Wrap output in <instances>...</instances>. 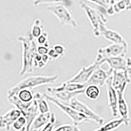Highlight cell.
Wrapping results in <instances>:
<instances>
[{"label": "cell", "instance_id": "1", "mask_svg": "<svg viewBox=\"0 0 131 131\" xmlns=\"http://www.w3.org/2000/svg\"><path fill=\"white\" fill-rule=\"evenodd\" d=\"M18 40L21 43L22 47L21 68L19 75L24 76L32 73L34 71V60L37 54V43L29 32L26 36H18Z\"/></svg>", "mask_w": 131, "mask_h": 131}, {"label": "cell", "instance_id": "2", "mask_svg": "<svg viewBox=\"0 0 131 131\" xmlns=\"http://www.w3.org/2000/svg\"><path fill=\"white\" fill-rule=\"evenodd\" d=\"M59 79L58 74L52 75H35L29 76L20 81L18 83L10 88L7 93V96L16 94L19 91L24 89H28L33 90L34 89L44 86L51 85Z\"/></svg>", "mask_w": 131, "mask_h": 131}, {"label": "cell", "instance_id": "3", "mask_svg": "<svg viewBox=\"0 0 131 131\" xmlns=\"http://www.w3.org/2000/svg\"><path fill=\"white\" fill-rule=\"evenodd\" d=\"M79 6L84 11L92 27V33L95 37H100V27L102 24L107 23V19L105 16L104 13L101 10H98L90 6L89 5L85 3L83 1H79Z\"/></svg>", "mask_w": 131, "mask_h": 131}, {"label": "cell", "instance_id": "4", "mask_svg": "<svg viewBox=\"0 0 131 131\" xmlns=\"http://www.w3.org/2000/svg\"><path fill=\"white\" fill-rule=\"evenodd\" d=\"M47 10L55 16L59 20L61 26H69L76 29L78 23L75 20L72 10L62 4L50 5L47 7Z\"/></svg>", "mask_w": 131, "mask_h": 131}, {"label": "cell", "instance_id": "5", "mask_svg": "<svg viewBox=\"0 0 131 131\" xmlns=\"http://www.w3.org/2000/svg\"><path fill=\"white\" fill-rule=\"evenodd\" d=\"M44 94H45L47 100L50 102L52 103L57 107H58L66 115H67L70 118V120L72 121L73 124L79 126V125H80L82 123L90 122V121L86 118V116L81 113L80 112H78L69 104L62 102L58 99H57L55 97L47 94V92H45Z\"/></svg>", "mask_w": 131, "mask_h": 131}, {"label": "cell", "instance_id": "6", "mask_svg": "<svg viewBox=\"0 0 131 131\" xmlns=\"http://www.w3.org/2000/svg\"><path fill=\"white\" fill-rule=\"evenodd\" d=\"M128 43H112L105 47L99 48L97 51L95 60L99 63L100 60L105 57L126 56L128 52Z\"/></svg>", "mask_w": 131, "mask_h": 131}, {"label": "cell", "instance_id": "7", "mask_svg": "<svg viewBox=\"0 0 131 131\" xmlns=\"http://www.w3.org/2000/svg\"><path fill=\"white\" fill-rule=\"evenodd\" d=\"M70 106H72L73 108L83 114L86 118L92 122L96 123L97 125H101L104 123V119L100 115H98L96 112L92 110L90 107H89L86 104L79 100L78 96H75L72 99L68 104Z\"/></svg>", "mask_w": 131, "mask_h": 131}, {"label": "cell", "instance_id": "8", "mask_svg": "<svg viewBox=\"0 0 131 131\" xmlns=\"http://www.w3.org/2000/svg\"><path fill=\"white\" fill-rule=\"evenodd\" d=\"M131 73L127 70H114L112 76V85L119 91H125L127 86L130 83Z\"/></svg>", "mask_w": 131, "mask_h": 131}, {"label": "cell", "instance_id": "9", "mask_svg": "<svg viewBox=\"0 0 131 131\" xmlns=\"http://www.w3.org/2000/svg\"><path fill=\"white\" fill-rule=\"evenodd\" d=\"M101 66L100 63H98L96 60H94L91 64L86 66H83L79 72L72 76V78L67 80L66 81L69 83H78L86 84L90 78L91 77L94 70L97 68Z\"/></svg>", "mask_w": 131, "mask_h": 131}, {"label": "cell", "instance_id": "10", "mask_svg": "<svg viewBox=\"0 0 131 131\" xmlns=\"http://www.w3.org/2000/svg\"><path fill=\"white\" fill-rule=\"evenodd\" d=\"M102 66V65L99 66L94 70V72L86 83V86L91 84H94L102 87L106 85L107 79L112 76L113 70L110 67L107 69L103 68Z\"/></svg>", "mask_w": 131, "mask_h": 131}, {"label": "cell", "instance_id": "11", "mask_svg": "<svg viewBox=\"0 0 131 131\" xmlns=\"http://www.w3.org/2000/svg\"><path fill=\"white\" fill-rule=\"evenodd\" d=\"M106 89H107V104L110 110L112 116L117 117L119 115L117 110L118 94L117 92L112 85V77L109 78L106 81Z\"/></svg>", "mask_w": 131, "mask_h": 131}, {"label": "cell", "instance_id": "12", "mask_svg": "<svg viewBox=\"0 0 131 131\" xmlns=\"http://www.w3.org/2000/svg\"><path fill=\"white\" fill-rule=\"evenodd\" d=\"M20 115L22 113L16 107L9 109L7 112L0 115V129L10 130L13 123Z\"/></svg>", "mask_w": 131, "mask_h": 131}, {"label": "cell", "instance_id": "13", "mask_svg": "<svg viewBox=\"0 0 131 131\" xmlns=\"http://www.w3.org/2000/svg\"><path fill=\"white\" fill-rule=\"evenodd\" d=\"M101 65L106 63L109 67L114 70H127L131 73V68H128L127 64V57L126 56L105 57L99 62Z\"/></svg>", "mask_w": 131, "mask_h": 131}, {"label": "cell", "instance_id": "14", "mask_svg": "<svg viewBox=\"0 0 131 131\" xmlns=\"http://www.w3.org/2000/svg\"><path fill=\"white\" fill-rule=\"evenodd\" d=\"M125 91H119L118 94L117 110L119 117L125 121V126H128L130 122L129 116V107L128 103L125 98Z\"/></svg>", "mask_w": 131, "mask_h": 131}, {"label": "cell", "instance_id": "15", "mask_svg": "<svg viewBox=\"0 0 131 131\" xmlns=\"http://www.w3.org/2000/svg\"><path fill=\"white\" fill-rule=\"evenodd\" d=\"M100 36L112 43H123L127 41L122 35L116 30L108 28L106 24H102L100 27Z\"/></svg>", "mask_w": 131, "mask_h": 131}, {"label": "cell", "instance_id": "16", "mask_svg": "<svg viewBox=\"0 0 131 131\" xmlns=\"http://www.w3.org/2000/svg\"><path fill=\"white\" fill-rule=\"evenodd\" d=\"M125 125V121L121 117H116L112 119L106 123H104L91 131H115L122 126Z\"/></svg>", "mask_w": 131, "mask_h": 131}, {"label": "cell", "instance_id": "17", "mask_svg": "<svg viewBox=\"0 0 131 131\" xmlns=\"http://www.w3.org/2000/svg\"><path fill=\"white\" fill-rule=\"evenodd\" d=\"M51 112L45 113H39L30 126L29 131H39L43 128L51 119Z\"/></svg>", "mask_w": 131, "mask_h": 131}, {"label": "cell", "instance_id": "18", "mask_svg": "<svg viewBox=\"0 0 131 131\" xmlns=\"http://www.w3.org/2000/svg\"><path fill=\"white\" fill-rule=\"evenodd\" d=\"M84 91H85V89L79 91H75V92H68V91H64L58 92H54V93L50 94V95L55 97L57 99H58V100H60L62 102L68 104L70 102L74 97L83 94Z\"/></svg>", "mask_w": 131, "mask_h": 131}, {"label": "cell", "instance_id": "19", "mask_svg": "<svg viewBox=\"0 0 131 131\" xmlns=\"http://www.w3.org/2000/svg\"><path fill=\"white\" fill-rule=\"evenodd\" d=\"M34 100L37 103L39 113H45L51 112L50 106L48 103L49 101L47 100L44 93L40 92H36L34 94Z\"/></svg>", "mask_w": 131, "mask_h": 131}, {"label": "cell", "instance_id": "20", "mask_svg": "<svg viewBox=\"0 0 131 131\" xmlns=\"http://www.w3.org/2000/svg\"><path fill=\"white\" fill-rule=\"evenodd\" d=\"M100 87L98 85L91 84L86 85L84 91V94L89 100H96L100 95Z\"/></svg>", "mask_w": 131, "mask_h": 131}, {"label": "cell", "instance_id": "21", "mask_svg": "<svg viewBox=\"0 0 131 131\" xmlns=\"http://www.w3.org/2000/svg\"><path fill=\"white\" fill-rule=\"evenodd\" d=\"M43 28L44 26L40 18H36L34 21L29 33L34 37V39H36L43 32Z\"/></svg>", "mask_w": 131, "mask_h": 131}, {"label": "cell", "instance_id": "22", "mask_svg": "<svg viewBox=\"0 0 131 131\" xmlns=\"http://www.w3.org/2000/svg\"><path fill=\"white\" fill-rule=\"evenodd\" d=\"M15 94L21 101L24 103H30L34 100V94L31 89H24L18 91Z\"/></svg>", "mask_w": 131, "mask_h": 131}, {"label": "cell", "instance_id": "23", "mask_svg": "<svg viewBox=\"0 0 131 131\" xmlns=\"http://www.w3.org/2000/svg\"><path fill=\"white\" fill-rule=\"evenodd\" d=\"M41 4H62L68 7L72 6V0H34L33 5L34 7H38Z\"/></svg>", "mask_w": 131, "mask_h": 131}, {"label": "cell", "instance_id": "24", "mask_svg": "<svg viewBox=\"0 0 131 131\" xmlns=\"http://www.w3.org/2000/svg\"><path fill=\"white\" fill-rule=\"evenodd\" d=\"M11 128L14 131H26L27 120L24 115H20L13 123Z\"/></svg>", "mask_w": 131, "mask_h": 131}, {"label": "cell", "instance_id": "25", "mask_svg": "<svg viewBox=\"0 0 131 131\" xmlns=\"http://www.w3.org/2000/svg\"><path fill=\"white\" fill-rule=\"evenodd\" d=\"M52 131H81L78 125L73 123L62 124L55 127Z\"/></svg>", "mask_w": 131, "mask_h": 131}, {"label": "cell", "instance_id": "26", "mask_svg": "<svg viewBox=\"0 0 131 131\" xmlns=\"http://www.w3.org/2000/svg\"><path fill=\"white\" fill-rule=\"evenodd\" d=\"M57 123V116L54 112H51V116L50 121L41 128L39 131H52L54 128V126Z\"/></svg>", "mask_w": 131, "mask_h": 131}, {"label": "cell", "instance_id": "27", "mask_svg": "<svg viewBox=\"0 0 131 131\" xmlns=\"http://www.w3.org/2000/svg\"><path fill=\"white\" fill-rule=\"evenodd\" d=\"M36 42L37 43V45H43L47 47L50 48L49 46V35L48 33L45 31H43L41 35L39 36L36 39Z\"/></svg>", "mask_w": 131, "mask_h": 131}, {"label": "cell", "instance_id": "28", "mask_svg": "<svg viewBox=\"0 0 131 131\" xmlns=\"http://www.w3.org/2000/svg\"><path fill=\"white\" fill-rule=\"evenodd\" d=\"M87 1L92 3H94V4H96L99 7L104 8L106 10L111 5L107 0H87Z\"/></svg>", "mask_w": 131, "mask_h": 131}, {"label": "cell", "instance_id": "29", "mask_svg": "<svg viewBox=\"0 0 131 131\" xmlns=\"http://www.w3.org/2000/svg\"><path fill=\"white\" fill-rule=\"evenodd\" d=\"M52 47L53 48L54 50L61 57L64 55V54H65L66 51V49L65 47L63 45H62V44H59V43H57V44L54 45Z\"/></svg>", "mask_w": 131, "mask_h": 131}, {"label": "cell", "instance_id": "30", "mask_svg": "<svg viewBox=\"0 0 131 131\" xmlns=\"http://www.w3.org/2000/svg\"><path fill=\"white\" fill-rule=\"evenodd\" d=\"M47 54L49 57V58H50V59H51V60H55L58 59V58H60L61 57L55 51H54V49L52 47L49 49Z\"/></svg>", "mask_w": 131, "mask_h": 131}, {"label": "cell", "instance_id": "31", "mask_svg": "<svg viewBox=\"0 0 131 131\" xmlns=\"http://www.w3.org/2000/svg\"><path fill=\"white\" fill-rule=\"evenodd\" d=\"M50 48L47 47L43 45H37V53L41 55H45L47 54Z\"/></svg>", "mask_w": 131, "mask_h": 131}, {"label": "cell", "instance_id": "32", "mask_svg": "<svg viewBox=\"0 0 131 131\" xmlns=\"http://www.w3.org/2000/svg\"><path fill=\"white\" fill-rule=\"evenodd\" d=\"M126 5V11L131 10V0H122Z\"/></svg>", "mask_w": 131, "mask_h": 131}, {"label": "cell", "instance_id": "33", "mask_svg": "<svg viewBox=\"0 0 131 131\" xmlns=\"http://www.w3.org/2000/svg\"><path fill=\"white\" fill-rule=\"evenodd\" d=\"M107 1H108L109 3H110L111 5H113L115 3V2L114 0H107Z\"/></svg>", "mask_w": 131, "mask_h": 131}, {"label": "cell", "instance_id": "34", "mask_svg": "<svg viewBox=\"0 0 131 131\" xmlns=\"http://www.w3.org/2000/svg\"><path fill=\"white\" fill-rule=\"evenodd\" d=\"M115 1V2H119V1H121V0H114Z\"/></svg>", "mask_w": 131, "mask_h": 131}, {"label": "cell", "instance_id": "35", "mask_svg": "<svg viewBox=\"0 0 131 131\" xmlns=\"http://www.w3.org/2000/svg\"><path fill=\"white\" fill-rule=\"evenodd\" d=\"M78 1H79H79H81V0H78Z\"/></svg>", "mask_w": 131, "mask_h": 131}]
</instances>
